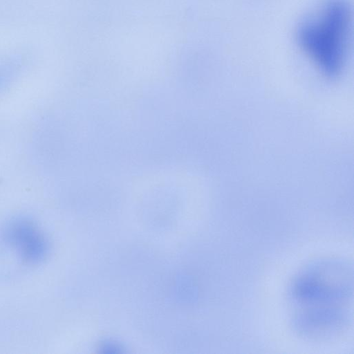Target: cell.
I'll return each instance as SVG.
<instances>
[{"mask_svg": "<svg viewBox=\"0 0 354 354\" xmlns=\"http://www.w3.org/2000/svg\"><path fill=\"white\" fill-rule=\"evenodd\" d=\"M351 27L346 0H326L301 22L296 39L301 48L326 77H337L344 68Z\"/></svg>", "mask_w": 354, "mask_h": 354, "instance_id": "cell-1", "label": "cell"}]
</instances>
